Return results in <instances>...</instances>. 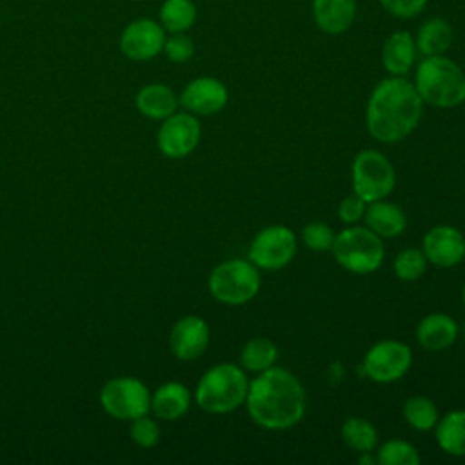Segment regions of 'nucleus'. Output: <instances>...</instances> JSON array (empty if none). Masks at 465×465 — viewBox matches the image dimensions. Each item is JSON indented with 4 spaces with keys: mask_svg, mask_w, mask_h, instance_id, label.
I'll list each match as a JSON object with an SVG mask.
<instances>
[{
    "mask_svg": "<svg viewBox=\"0 0 465 465\" xmlns=\"http://www.w3.org/2000/svg\"><path fill=\"white\" fill-rule=\"evenodd\" d=\"M423 102L411 80L387 76L380 80L365 105L369 134L381 143H396L407 138L420 124Z\"/></svg>",
    "mask_w": 465,
    "mask_h": 465,
    "instance_id": "2",
    "label": "nucleus"
},
{
    "mask_svg": "<svg viewBox=\"0 0 465 465\" xmlns=\"http://www.w3.org/2000/svg\"><path fill=\"white\" fill-rule=\"evenodd\" d=\"M243 405L258 427L287 430L303 420L307 394L291 371L274 365L249 381Z\"/></svg>",
    "mask_w": 465,
    "mask_h": 465,
    "instance_id": "1",
    "label": "nucleus"
},
{
    "mask_svg": "<svg viewBox=\"0 0 465 465\" xmlns=\"http://www.w3.org/2000/svg\"><path fill=\"white\" fill-rule=\"evenodd\" d=\"M421 251L429 263L450 269L465 258V236L452 225H436L423 234Z\"/></svg>",
    "mask_w": 465,
    "mask_h": 465,
    "instance_id": "13",
    "label": "nucleus"
},
{
    "mask_svg": "<svg viewBox=\"0 0 465 465\" xmlns=\"http://www.w3.org/2000/svg\"><path fill=\"white\" fill-rule=\"evenodd\" d=\"M336 232L323 222H309L302 229V242L309 251L325 252L332 249Z\"/></svg>",
    "mask_w": 465,
    "mask_h": 465,
    "instance_id": "30",
    "label": "nucleus"
},
{
    "mask_svg": "<svg viewBox=\"0 0 465 465\" xmlns=\"http://www.w3.org/2000/svg\"><path fill=\"white\" fill-rule=\"evenodd\" d=\"M412 365V351L400 340H381L371 345L361 360L363 374L376 383L401 380Z\"/></svg>",
    "mask_w": 465,
    "mask_h": 465,
    "instance_id": "10",
    "label": "nucleus"
},
{
    "mask_svg": "<svg viewBox=\"0 0 465 465\" xmlns=\"http://www.w3.org/2000/svg\"><path fill=\"white\" fill-rule=\"evenodd\" d=\"M454 38L452 25L441 18V16H432L425 20L414 36L416 49L423 56H436V54H445V51L450 47Z\"/></svg>",
    "mask_w": 465,
    "mask_h": 465,
    "instance_id": "22",
    "label": "nucleus"
},
{
    "mask_svg": "<svg viewBox=\"0 0 465 465\" xmlns=\"http://www.w3.org/2000/svg\"><path fill=\"white\" fill-rule=\"evenodd\" d=\"M352 193L363 198L367 203L387 198L396 185V171L391 160L376 151H360L351 165Z\"/></svg>",
    "mask_w": 465,
    "mask_h": 465,
    "instance_id": "7",
    "label": "nucleus"
},
{
    "mask_svg": "<svg viewBox=\"0 0 465 465\" xmlns=\"http://www.w3.org/2000/svg\"><path fill=\"white\" fill-rule=\"evenodd\" d=\"M403 418L411 429L427 432L436 427V423L440 420V411L430 398L416 394V396H411L405 400Z\"/></svg>",
    "mask_w": 465,
    "mask_h": 465,
    "instance_id": "27",
    "label": "nucleus"
},
{
    "mask_svg": "<svg viewBox=\"0 0 465 465\" xmlns=\"http://www.w3.org/2000/svg\"><path fill=\"white\" fill-rule=\"evenodd\" d=\"M365 211H367V202L354 193L345 196L338 205V216L347 225H356L363 222Z\"/></svg>",
    "mask_w": 465,
    "mask_h": 465,
    "instance_id": "33",
    "label": "nucleus"
},
{
    "mask_svg": "<svg viewBox=\"0 0 465 465\" xmlns=\"http://www.w3.org/2000/svg\"><path fill=\"white\" fill-rule=\"evenodd\" d=\"M165 29L153 18H136L129 22L120 35L122 53L134 62H145L163 51Z\"/></svg>",
    "mask_w": 465,
    "mask_h": 465,
    "instance_id": "12",
    "label": "nucleus"
},
{
    "mask_svg": "<svg viewBox=\"0 0 465 465\" xmlns=\"http://www.w3.org/2000/svg\"><path fill=\"white\" fill-rule=\"evenodd\" d=\"M278 347L272 340L258 336V338H251L249 341L243 343V347L240 349L238 354V365L247 372H263L271 367L276 365L278 361Z\"/></svg>",
    "mask_w": 465,
    "mask_h": 465,
    "instance_id": "24",
    "label": "nucleus"
},
{
    "mask_svg": "<svg viewBox=\"0 0 465 465\" xmlns=\"http://www.w3.org/2000/svg\"><path fill=\"white\" fill-rule=\"evenodd\" d=\"M165 56L174 62V64H183L193 58L194 54V42L189 35L185 33H169L163 42V51Z\"/></svg>",
    "mask_w": 465,
    "mask_h": 465,
    "instance_id": "31",
    "label": "nucleus"
},
{
    "mask_svg": "<svg viewBox=\"0 0 465 465\" xmlns=\"http://www.w3.org/2000/svg\"><path fill=\"white\" fill-rule=\"evenodd\" d=\"M358 461H360L361 465H374V463H376V456H371V452H360ZM376 465H378V463H376Z\"/></svg>",
    "mask_w": 465,
    "mask_h": 465,
    "instance_id": "35",
    "label": "nucleus"
},
{
    "mask_svg": "<svg viewBox=\"0 0 465 465\" xmlns=\"http://www.w3.org/2000/svg\"><path fill=\"white\" fill-rule=\"evenodd\" d=\"M363 222L383 240L400 236L407 227V216L403 209L392 202H387L385 198L367 203Z\"/></svg>",
    "mask_w": 465,
    "mask_h": 465,
    "instance_id": "19",
    "label": "nucleus"
},
{
    "mask_svg": "<svg viewBox=\"0 0 465 465\" xmlns=\"http://www.w3.org/2000/svg\"><path fill=\"white\" fill-rule=\"evenodd\" d=\"M341 440L354 452H371L378 447L374 423L361 416H351L341 423Z\"/></svg>",
    "mask_w": 465,
    "mask_h": 465,
    "instance_id": "25",
    "label": "nucleus"
},
{
    "mask_svg": "<svg viewBox=\"0 0 465 465\" xmlns=\"http://www.w3.org/2000/svg\"><path fill=\"white\" fill-rule=\"evenodd\" d=\"M162 122L163 124L156 134V143L162 154L178 160L196 149L202 136V127L193 113H173Z\"/></svg>",
    "mask_w": 465,
    "mask_h": 465,
    "instance_id": "11",
    "label": "nucleus"
},
{
    "mask_svg": "<svg viewBox=\"0 0 465 465\" xmlns=\"http://www.w3.org/2000/svg\"><path fill=\"white\" fill-rule=\"evenodd\" d=\"M249 380L238 363L222 361L207 369L198 380L194 400L209 414H229L245 403Z\"/></svg>",
    "mask_w": 465,
    "mask_h": 465,
    "instance_id": "4",
    "label": "nucleus"
},
{
    "mask_svg": "<svg viewBox=\"0 0 465 465\" xmlns=\"http://www.w3.org/2000/svg\"><path fill=\"white\" fill-rule=\"evenodd\" d=\"M336 263L354 274H371L385 260L383 238L367 225H347L336 234L331 249Z\"/></svg>",
    "mask_w": 465,
    "mask_h": 465,
    "instance_id": "5",
    "label": "nucleus"
},
{
    "mask_svg": "<svg viewBox=\"0 0 465 465\" xmlns=\"http://www.w3.org/2000/svg\"><path fill=\"white\" fill-rule=\"evenodd\" d=\"M100 403L113 418L134 420L151 411V392L138 378L120 376L102 387Z\"/></svg>",
    "mask_w": 465,
    "mask_h": 465,
    "instance_id": "9",
    "label": "nucleus"
},
{
    "mask_svg": "<svg viewBox=\"0 0 465 465\" xmlns=\"http://www.w3.org/2000/svg\"><path fill=\"white\" fill-rule=\"evenodd\" d=\"M461 300H463V307H465V283H463V289H461Z\"/></svg>",
    "mask_w": 465,
    "mask_h": 465,
    "instance_id": "36",
    "label": "nucleus"
},
{
    "mask_svg": "<svg viewBox=\"0 0 465 465\" xmlns=\"http://www.w3.org/2000/svg\"><path fill=\"white\" fill-rule=\"evenodd\" d=\"M178 96L163 84H147L136 94L138 111L151 120H165L178 107Z\"/></svg>",
    "mask_w": 465,
    "mask_h": 465,
    "instance_id": "21",
    "label": "nucleus"
},
{
    "mask_svg": "<svg viewBox=\"0 0 465 465\" xmlns=\"http://www.w3.org/2000/svg\"><path fill=\"white\" fill-rule=\"evenodd\" d=\"M207 285L216 302L243 305L251 302L262 287L260 269L247 258H231L211 271Z\"/></svg>",
    "mask_w": 465,
    "mask_h": 465,
    "instance_id": "6",
    "label": "nucleus"
},
{
    "mask_svg": "<svg viewBox=\"0 0 465 465\" xmlns=\"http://www.w3.org/2000/svg\"><path fill=\"white\" fill-rule=\"evenodd\" d=\"M298 242L292 229L287 225H269L252 238L247 260L263 271H280L296 256Z\"/></svg>",
    "mask_w": 465,
    "mask_h": 465,
    "instance_id": "8",
    "label": "nucleus"
},
{
    "mask_svg": "<svg viewBox=\"0 0 465 465\" xmlns=\"http://www.w3.org/2000/svg\"><path fill=\"white\" fill-rule=\"evenodd\" d=\"M427 265H429V260L421 249L407 247L396 254L392 262V271L398 280L416 282L425 274Z\"/></svg>",
    "mask_w": 465,
    "mask_h": 465,
    "instance_id": "29",
    "label": "nucleus"
},
{
    "mask_svg": "<svg viewBox=\"0 0 465 465\" xmlns=\"http://www.w3.org/2000/svg\"><path fill=\"white\" fill-rule=\"evenodd\" d=\"M418 343L432 352L449 349L458 338V323L450 314L430 312L423 316L416 327Z\"/></svg>",
    "mask_w": 465,
    "mask_h": 465,
    "instance_id": "18",
    "label": "nucleus"
},
{
    "mask_svg": "<svg viewBox=\"0 0 465 465\" xmlns=\"http://www.w3.org/2000/svg\"><path fill=\"white\" fill-rule=\"evenodd\" d=\"M131 438L140 447H154L160 440V427L154 420L147 418V414L131 420Z\"/></svg>",
    "mask_w": 465,
    "mask_h": 465,
    "instance_id": "32",
    "label": "nucleus"
},
{
    "mask_svg": "<svg viewBox=\"0 0 465 465\" xmlns=\"http://www.w3.org/2000/svg\"><path fill=\"white\" fill-rule=\"evenodd\" d=\"M196 5L193 0H163L158 11L160 25L165 33H185L196 22Z\"/></svg>",
    "mask_w": 465,
    "mask_h": 465,
    "instance_id": "26",
    "label": "nucleus"
},
{
    "mask_svg": "<svg viewBox=\"0 0 465 465\" xmlns=\"http://www.w3.org/2000/svg\"><path fill=\"white\" fill-rule=\"evenodd\" d=\"M312 18L325 35L345 33L356 18V0H312Z\"/></svg>",
    "mask_w": 465,
    "mask_h": 465,
    "instance_id": "16",
    "label": "nucleus"
},
{
    "mask_svg": "<svg viewBox=\"0 0 465 465\" xmlns=\"http://www.w3.org/2000/svg\"><path fill=\"white\" fill-rule=\"evenodd\" d=\"M412 84L421 102L432 107L452 109L465 102V73L445 54L423 56Z\"/></svg>",
    "mask_w": 465,
    "mask_h": 465,
    "instance_id": "3",
    "label": "nucleus"
},
{
    "mask_svg": "<svg viewBox=\"0 0 465 465\" xmlns=\"http://www.w3.org/2000/svg\"><path fill=\"white\" fill-rule=\"evenodd\" d=\"M416 42L409 31L391 33L381 47V64L391 76H405L416 62Z\"/></svg>",
    "mask_w": 465,
    "mask_h": 465,
    "instance_id": "17",
    "label": "nucleus"
},
{
    "mask_svg": "<svg viewBox=\"0 0 465 465\" xmlns=\"http://www.w3.org/2000/svg\"><path fill=\"white\" fill-rule=\"evenodd\" d=\"M438 447L454 458H465V409L449 411L434 427Z\"/></svg>",
    "mask_w": 465,
    "mask_h": 465,
    "instance_id": "23",
    "label": "nucleus"
},
{
    "mask_svg": "<svg viewBox=\"0 0 465 465\" xmlns=\"http://www.w3.org/2000/svg\"><path fill=\"white\" fill-rule=\"evenodd\" d=\"M191 407V392L180 381H167L160 385L151 396V411L156 418L174 421L182 418Z\"/></svg>",
    "mask_w": 465,
    "mask_h": 465,
    "instance_id": "20",
    "label": "nucleus"
},
{
    "mask_svg": "<svg viewBox=\"0 0 465 465\" xmlns=\"http://www.w3.org/2000/svg\"><path fill=\"white\" fill-rule=\"evenodd\" d=\"M380 5L396 18H414L421 15L429 0H378Z\"/></svg>",
    "mask_w": 465,
    "mask_h": 465,
    "instance_id": "34",
    "label": "nucleus"
},
{
    "mask_svg": "<svg viewBox=\"0 0 465 465\" xmlns=\"http://www.w3.org/2000/svg\"><path fill=\"white\" fill-rule=\"evenodd\" d=\"M376 463L378 465H420L421 456L412 443L400 438H392L383 441L376 449Z\"/></svg>",
    "mask_w": 465,
    "mask_h": 465,
    "instance_id": "28",
    "label": "nucleus"
},
{
    "mask_svg": "<svg viewBox=\"0 0 465 465\" xmlns=\"http://www.w3.org/2000/svg\"><path fill=\"white\" fill-rule=\"evenodd\" d=\"M211 341V329L207 322L196 314L182 316L174 322L169 334L171 352L182 360L191 361L200 358Z\"/></svg>",
    "mask_w": 465,
    "mask_h": 465,
    "instance_id": "14",
    "label": "nucleus"
},
{
    "mask_svg": "<svg viewBox=\"0 0 465 465\" xmlns=\"http://www.w3.org/2000/svg\"><path fill=\"white\" fill-rule=\"evenodd\" d=\"M229 100V91L225 84L213 76H198L191 80L178 102L193 114L198 116H211L220 113Z\"/></svg>",
    "mask_w": 465,
    "mask_h": 465,
    "instance_id": "15",
    "label": "nucleus"
}]
</instances>
